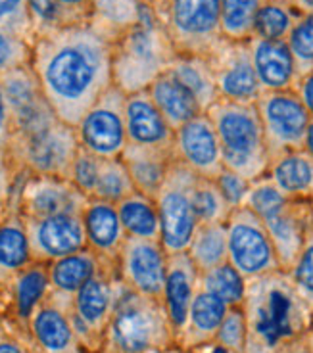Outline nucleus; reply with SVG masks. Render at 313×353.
Returning <instances> with one entry per match:
<instances>
[{"mask_svg":"<svg viewBox=\"0 0 313 353\" xmlns=\"http://www.w3.org/2000/svg\"><path fill=\"white\" fill-rule=\"evenodd\" d=\"M296 353H312V352H310V347H304V350H298Z\"/></svg>","mask_w":313,"mask_h":353,"instance_id":"052dcab7","label":"nucleus"},{"mask_svg":"<svg viewBox=\"0 0 313 353\" xmlns=\"http://www.w3.org/2000/svg\"><path fill=\"white\" fill-rule=\"evenodd\" d=\"M261 2H287V4H292V0H261Z\"/></svg>","mask_w":313,"mask_h":353,"instance_id":"bf43d9fd","label":"nucleus"},{"mask_svg":"<svg viewBox=\"0 0 313 353\" xmlns=\"http://www.w3.org/2000/svg\"><path fill=\"white\" fill-rule=\"evenodd\" d=\"M31 332L43 353H77L73 327V296L52 290L29 319Z\"/></svg>","mask_w":313,"mask_h":353,"instance_id":"6ab92c4d","label":"nucleus"},{"mask_svg":"<svg viewBox=\"0 0 313 353\" xmlns=\"http://www.w3.org/2000/svg\"><path fill=\"white\" fill-rule=\"evenodd\" d=\"M206 114L219 137L225 168L248 181L267 175L271 158L256 102L248 104L219 98Z\"/></svg>","mask_w":313,"mask_h":353,"instance_id":"20e7f679","label":"nucleus"},{"mask_svg":"<svg viewBox=\"0 0 313 353\" xmlns=\"http://www.w3.org/2000/svg\"><path fill=\"white\" fill-rule=\"evenodd\" d=\"M217 186H219V190H221V194L225 196V200L227 203L231 205V208H241L246 202V196H248V190H250L252 181L248 179H244L239 173H234L231 169L225 168L219 175L214 179Z\"/></svg>","mask_w":313,"mask_h":353,"instance_id":"09e8293b","label":"nucleus"},{"mask_svg":"<svg viewBox=\"0 0 313 353\" xmlns=\"http://www.w3.org/2000/svg\"><path fill=\"white\" fill-rule=\"evenodd\" d=\"M165 71L171 73L175 79L183 83L196 97L204 112H208L210 106L219 100L217 87H215L214 71H212L208 56L177 54Z\"/></svg>","mask_w":313,"mask_h":353,"instance_id":"7c9ffc66","label":"nucleus"},{"mask_svg":"<svg viewBox=\"0 0 313 353\" xmlns=\"http://www.w3.org/2000/svg\"><path fill=\"white\" fill-rule=\"evenodd\" d=\"M33 43L0 29V73L31 65Z\"/></svg>","mask_w":313,"mask_h":353,"instance_id":"c03bdc74","label":"nucleus"},{"mask_svg":"<svg viewBox=\"0 0 313 353\" xmlns=\"http://www.w3.org/2000/svg\"><path fill=\"white\" fill-rule=\"evenodd\" d=\"M0 353H26V350L14 340H0Z\"/></svg>","mask_w":313,"mask_h":353,"instance_id":"864d4df0","label":"nucleus"},{"mask_svg":"<svg viewBox=\"0 0 313 353\" xmlns=\"http://www.w3.org/2000/svg\"><path fill=\"white\" fill-rule=\"evenodd\" d=\"M116 205L127 239L161 240L160 212L154 198L137 190Z\"/></svg>","mask_w":313,"mask_h":353,"instance_id":"2f4dec72","label":"nucleus"},{"mask_svg":"<svg viewBox=\"0 0 313 353\" xmlns=\"http://www.w3.org/2000/svg\"><path fill=\"white\" fill-rule=\"evenodd\" d=\"M298 12L292 4L287 2H261L260 10L254 21V37L267 39V41H287Z\"/></svg>","mask_w":313,"mask_h":353,"instance_id":"4c0bfd02","label":"nucleus"},{"mask_svg":"<svg viewBox=\"0 0 313 353\" xmlns=\"http://www.w3.org/2000/svg\"><path fill=\"white\" fill-rule=\"evenodd\" d=\"M144 2H154V0H144Z\"/></svg>","mask_w":313,"mask_h":353,"instance_id":"e2e57ef3","label":"nucleus"},{"mask_svg":"<svg viewBox=\"0 0 313 353\" xmlns=\"http://www.w3.org/2000/svg\"><path fill=\"white\" fill-rule=\"evenodd\" d=\"M0 85L12 119V137L33 132L58 119L46 102L31 65L0 73Z\"/></svg>","mask_w":313,"mask_h":353,"instance_id":"4468645a","label":"nucleus"},{"mask_svg":"<svg viewBox=\"0 0 313 353\" xmlns=\"http://www.w3.org/2000/svg\"><path fill=\"white\" fill-rule=\"evenodd\" d=\"M248 46L252 63L263 92L294 88L298 70L287 41H267L260 37H252Z\"/></svg>","mask_w":313,"mask_h":353,"instance_id":"5701e85b","label":"nucleus"},{"mask_svg":"<svg viewBox=\"0 0 313 353\" xmlns=\"http://www.w3.org/2000/svg\"><path fill=\"white\" fill-rule=\"evenodd\" d=\"M215 353H227V352H225L223 347H219V350H215Z\"/></svg>","mask_w":313,"mask_h":353,"instance_id":"680f3d73","label":"nucleus"},{"mask_svg":"<svg viewBox=\"0 0 313 353\" xmlns=\"http://www.w3.org/2000/svg\"><path fill=\"white\" fill-rule=\"evenodd\" d=\"M261 0H221V37L233 43H248Z\"/></svg>","mask_w":313,"mask_h":353,"instance_id":"c9c22d12","label":"nucleus"},{"mask_svg":"<svg viewBox=\"0 0 313 353\" xmlns=\"http://www.w3.org/2000/svg\"><path fill=\"white\" fill-rule=\"evenodd\" d=\"M256 108L265 134L269 158L275 159L287 152L304 148L312 115L305 110L294 88L261 92L256 100Z\"/></svg>","mask_w":313,"mask_h":353,"instance_id":"9b49d317","label":"nucleus"},{"mask_svg":"<svg viewBox=\"0 0 313 353\" xmlns=\"http://www.w3.org/2000/svg\"><path fill=\"white\" fill-rule=\"evenodd\" d=\"M6 200L0 196V223H2V219H4V215H6Z\"/></svg>","mask_w":313,"mask_h":353,"instance_id":"4d7b16f0","label":"nucleus"},{"mask_svg":"<svg viewBox=\"0 0 313 353\" xmlns=\"http://www.w3.org/2000/svg\"><path fill=\"white\" fill-rule=\"evenodd\" d=\"M58 2H60V6L63 8L72 26L89 21L92 0H58Z\"/></svg>","mask_w":313,"mask_h":353,"instance_id":"8fccbe9b","label":"nucleus"},{"mask_svg":"<svg viewBox=\"0 0 313 353\" xmlns=\"http://www.w3.org/2000/svg\"><path fill=\"white\" fill-rule=\"evenodd\" d=\"M148 92L173 131H177L181 125L190 121L192 117L204 114L196 97L168 71H163L160 77L154 81L148 87Z\"/></svg>","mask_w":313,"mask_h":353,"instance_id":"cd10ccee","label":"nucleus"},{"mask_svg":"<svg viewBox=\"0 0 313 353\" xmlns=\"http://www.w3.org/2000/svg\"><path fill=\"white\" fill-rule=\"evenodd\" d=\"M144 0H92L89 23L116 43L143 18Z\"/></svg>","mask_w":313,"mask_h":353,"instance_id":"c756f323","label":"nucleus"},{"mask_svg":"<svg viewBox=\"0 0 313 353\" xmlns=\"http://www.w3.org/2000/svg\"><path fill=\"white\" fill-rule=\"evenodd\" d=\"M302 150H304L307 156H312L313 158V117L312 121H310V127H307V132H305L304 148H302Z\"/></svg>","mask_w":313,"mask_h":353,"instance_id":"6e6d98bb","label":"nucleus"},{"mask_svg":"<svg viewBox=\"0 0 313 353\" xmlns=\"http://www.w3.org/2000/svg\"><path fill=\"white\" fill-rule=\"evenodd\" d=\"M171 154L173 159L204 179H215L225 169L219 137L206 112L192 117L175 131Z\"/></svg>","mask_w":313,"mask_h":353,"instance_id":"f3484780","label":"nucleus"},{"mask_svg":"<svg viewBox=\"0 0 313 353\" xmlns=\"http://www.w3.org/2000/svg\"><path fill=\"white\" fill-rule=\"evenodd\" d=\"M229 309L231 307L227 303L202 288L196 292L190 311H188L187 323L181 330H187L190 340H208L212 336H217V330L221 327Z\"/></svg>","mask_w":313,"mask_h":353,"instance_id":"72a5a7b5","label":"nucleus"},{"mask_svg":"<svg viewBox=\"0 0 313 353\" xmlns=\"http://www.w3.org/2000/svg\"><path fill=\"white\" fill-rule=\"evenodd\" d=\"M233 208L227 203L214 179L198 176L194 185V213L198 225L202 223H227Z\"/></svg>","mask_w":313,"mask_h":353,"instance_id":"ea45409f","label":"nucleus"},{"mask_svg":"<svg viewBox=\"0 0 313 353\" xmlns=\"http://www.w3.org/2000/svg\"><path fill=\"white\" fill-rule=\"evenodd\" d=\"M244 301L248 338L267 350L294 340L304 328V298L287 271L252 279Z\"/></svg>","mask_w":313,"mask_h":353,"instance_id":"f03ea898","label":"nucleus"},{"mask_svg":"<svg viewBox=\"0 0 313 353\" xmlns=\"http://www.w3.org/2000/svg\"><path fill=\"white\" fill-rule=\"evenodd\" d=\"M312 213H313V202H312Z\"/></svg>","mask_w":313,"mask_h":353,"instance_id":"0e129e2a","label":"nucleus"},{"mask_svg":"<svg viewBox=\"0 0 313 353\" xmlns=\"http://www.w3.org/2000/svg\"><path fill=\"white\" fill-rule=\"evenodd\" d=\"M288 48L294 58L298 77L313 70V12L300 14L287 39Z\"/></svg>","mask_w":313,"mask_h":353,"instance_id":"a19ab883","label":"nucleus"},{"mask_svg":"<svg viewBox=\"0 0 313 353\" xmlns=\"http://www.w3.org/2000/svg\"><path fill=\"white\" fill-rule=\"evenodd\" d=\"M29 263H33V256L26 221L18 205L8 200L6 215L0 223V281H14V276Z\"/></svg>","mask_w":313,"mask_h":353,"instance_id":"393cba45","label":"nucleus"},{"mask_svg":"<svg viewBox=\"0 0 313 353\" xmlns=\"http://www.w3.org/2000/svg\"><path fill=\"white\" fill-rule=\"evenodd\" d=\"M8 200L18 205L21 217L41 219L62 213H81L89 198L70 179L21 173V179L12 186Z\"/></svg>","mask_w":313,"mask_h":353,"instance_id":"ddd939ff","label":"nucleus"},{"mask_svg":"<svg viewBox=\"0 0 313 353\" xmlns=\"http://www.w3.org/2000/svg\"><path fill=\"white\" fill-rule=\"evenodd\" d=\"M50 292V276H48V263L33 261L14 276V296L16 307L21 319H31L39 303L45 300Z\"/></svg>","mask_w":313,"mask_h":353,"instance_id":"f704fd0d","label":"nucleus"},{"mask_svg":"<svg viewBox=\"0 0 313 353\" xmlns=\"http://www.w3.org/2000/svg\"><path fill=\"white\" fill-rule=\"evenodd\" d=\"M292 6H294L298 14H312L313 0H292Z\"/></svg>","mask_w":313,"mask_h":353,"instance_id":"5fc2aeb1","label":"nucleus"},{"mask_svg":"<svg viewBox=\"0 0 313 353\" xmlns=\"http://www.w3.org/2000/svg\"><path fill=\"white\" fill-rule=\"evenodd\" d=\"M307 347H310V352L313 353V332L310 334V340H307Z\"/></svg>","mask_w":313,"mask_h":353,"instance_id":"13d9d810","label":"nucleus"},{"mask_svg":"<svg viewBox=\"0 0 313 353\" xmlns=\"http://www.w3.org/2000/svg\"><path fill=\"white\" fill-rule=\"evenodd\" d=\"M200 273L227 261V227L225 223H202L187 250Z\"/></svg>","mask_w":313,"mask_h":353,"instance_id":"473e14b6","label":"nucleus"},{"mask_svg":"<svg viewBox=\"0 0 313 353\" xmlns=\"http://www.w3.org/2000/svg\"><path fill=\"white\" fill-rule=\"evenodd\" d=\"M10 141H12V119L10 110L4 98V90L0 85V152H8Z\"/></svg>","mask_w":313,"mask_h":353,"instance_id":"3c124183","label":"nucleus"},{"mask_svg":"<svg viewBox=\"0 0 313 353\" xmlns=\"http://www.w3.org/2000/svg\"><path fill=\"white\" fill-rule=\"evenodd\" d=\"M267 175L290 200L313 202V158L304 150L287 152L271 159Z\"/></svg>","mask_w":313,"mask_h":353,"instance_id":"bb28decb","label":"nucleus"},{"mask_svg":"<svg viewBox=\"0 0 313 353\" xmlns=\"http://www.w3.org/2000/svg\"><path fill=\"white\" fill-rule=\"evenodd\" d=\"M200 283L204 290L214 294L215 298H219L229 307H239L244 303L248 284L246 279L229 261L200 273Z\"/></svg>","mask_w":313,"mask_h":353,"instance_id":"e433bc0d","label":"nucleus"},{"mask_svg":"<svg viewBox=\"0 0 313 353\" xmlns=\"http://www.w3.org/2000/svg\"><path fill=\"white\" fill-rule=\"evenodd\" d=\"M27 8L35 39L72 26L58 0H27Z\"/></svg>","mask_w":313,"mask_h":353,"instance_id":"79ce46f5","label":"nucleus"},{"mask_svg":"<svg viewBox=\"0 0 313 353\" xmlns=\"http://www.w3.org/2000/svg\"><path fill=\"white\" fill-rule=\"evenodd\" d=\"M106 267H114V265L106 263L90 248H83L75 254L60 257V259L48 263L50 288L73 296L75 292L81 290L85 284L89 283L94 274H99Z\"/></svg>","mask_w":313,"mask_h":353,"instance_id":"c85d7f7f","label":"nucleus"},{"mask_svg":"<svg viewBox=\"0 0 313 353\" xmlns=\"http://www.w3.org/2000/svg\"><path fill=\"white\" fill-rule=\"evenodd\" d=\"M75 134L81 148L102 159H117L127 148L125 92L116 85L87 110L75 125Z\"/></svg>","mask_w":313,"mask_h":353,"instance_id":"f8f14e48","label":"nucleus"},{"mask_svg":"<svg viewBox=\"0 0 313 353\" xmlns=\"http://www.w3.org/2000/svg\"><path fill=\"white\" fill-rule=\"evenodd\" d=\"M170 325L160 300L127 290L119 296L108 325L110 345L116 353H148L168 340Z\"/></svg>","mask_w":313,"mask_h":353,"instance_id":"0eeeda50","label":"nucleus"},{"mask_svg":"<svg viewBox=\"0 0 313 353\" xmlns=\"http://www.w3.org/2000/svg\"><path fill=\"white\" fill-rule=\"evenodd\" d=\"M244 205L263 221L277 252L279 265L288 273L313 227L312 202L290 200L279 190L271 176L263 175L252 181Z\"/></svg>","mask_w":313,"mask_h":353,"instance_id":"39448f33","label":"nucleus"},{"mask_svg":"<svg viewBox=\"0 0 313 353\" xmlns=\"http://www.w3.org/2000/svg\"><path fill=\"white\" fill-rule=\"evenodd\" d=\"M227 227V261L246 279L283 271L263 221L250 208H234Z\"/></svg>","mask_w":313,"mask_h":353,"instance_id":"9d476101","label":"nucleus"},{"mask_svg":"<svg viewBox=\"0 0 313 353\" xmlns=\"http://www.w3.org/2000/svg\"><path fill=\"white\" fill-rule=\"evenodd\" d=\"M217 94L233 102H256L263 92L254 70L248 43L221 41L208 56Z\"/></svg>","mask_w":313,"mask_h":353,"instance_id":"2eb2a0df","label":"nucleus"},{"mask_svg":"<svg viewBox=\"0 0 313 353\" xmlns=\"http://www.w3.org/2000/svg\"><path fill=\"white\" fill-rule=\"evenodd\" d=\"M112 46L114 43L89 21L33 41L31 70L60 121L75 127L114 85Z\"/></svg>","mask_w":313,"mask_h":353,"instance_id":"f257e3e1","label":"nucleus"},{"mask_svg":"<svg viewBox=\"0 0 313 353\" xmlns=\"http://www.w3.org/2000/svg\"><path fill=\"white\" fill-rule=\"evenodd\" d=\"M177 50L156 18L150 2L144 4L143 18L112 46L114 85L125 94L146 90L170 68Z\"/></svg>","mask_w":313,"mask_h":353,"instance_id":"7ed1b4c3","label":"nucleus"},{"mask_svg":"<svg viewBox=\"0 0 313 353\" xmlns=\"http://www.w3.org/2000/svg\"><path fill=\"white\" fill-rule=\"evenodd\" d=\"M116 267H106L94 274L81 290L73 294V327L77 338L89 340L99 336L110 325L112 313L121 294L116 292L112 274Z\"/></svg>","mask_w":313,"mask_h":353,"instance_id":"aec40b11","label":"nucleus"},{"mask_svg":"<svg viewBox=\"0 0 313 353\" xmlns=\"http://www.w3.org/2000/svg\"><path fill=\"white\" fill-rule=\"evenodd\" d=\"M294 90L296 94L300 97V100H302V104L305 106V110H307L310 115L313 117V70L298 77V81H296L294 85Z\"/></svg>","mask_w":313,"mask_h":353,"instance_id":"603ef678","label":"nucleus"},{"mask_svg":"<svg viewBox=\"0 0 313 353\" xmlns=\"http://www.w3.org/2000/svg\"><path fill=\"white\" fill-rule=\"evenodd\" d=\"M217 340L225 352H244L246 340H248V327H246V317L244 311L239 307H231L225 315L221 327L217 330Z\"/></svg>","mask_w":313,"mask_h":353,"instance_id":"de8ad7c7","label":"nucleus"},{"mask_svg":"<svg viewBox=\"0 0 313 353\" xmlns=\"http://www.w3.org/2000/svg\"><path fill=\"white\" fill-rule=\"evenodd\" d=\"M33 261L50 263L87 248L81 213H62L41 219H26Z\"/></svg>","mask_w":313,"mask_h":353,"instance_id":"a211bd4d","label":"nucleus"},{"mask_svg":"<svg viewBox=\"0 0 313 353\" xmlns=\"http://www.w3.org/2000/svg\"><path fill=\"white\" fill-rule=\"evenodd\" d=\"M125 127L129 144L171 152L175 131L154 104L148 88L125 94Z\"/></svg>","mask_w":313,"mask_h":353,"instance_id":"412c9836","label":"nucleus"},{"mask_svg":"<svg viewBox=\"0 0 313 353\" xmlns=\"http://www.w3.org/2000/svg\"><path fill=\"white\" fill-rule=\"evenodd\" d=\"M0 29L23 37L29 43L35 41L27 0H0Z\"/></svg>","mask_w":313,"mask_h":353,"instance_id":"a18cd8bd","label":"nucleus"},{"mask_svg":"<svg viewBox=\"0 0 313 353\" xmlns=\"http://www.w3.org/2000/svg\"><path fill=\"white\" fill-rule=\"evenodd\" d=\"M121 161L125 163L127 171L133 179L134 188L150 198H156L173 161V154L160 148L127 144L121 154Z\"/></svg>","mask_w":313,"mask_h":353,"instance_id":"a878e982","label":"nucleus"},{"mask_svg":"<svg viewBox=\"0 0 313 353\" xmlns=\"http://www.w3.org/2000/svg\"><path fill=\"white\" fill-rule=\"evenodd\" d=\"M77 150L75 127L56 119L33 132L14 134L8 156L18 173L68 179Z\"/></svg>","mask_w":313,"mask_h":353,"instance_id":"6e6552de","label":"nucleus"},{"mask_svg":"<svg viewBox=\"0 0 313 353\" xmlns=\"http://www.w3.org/2000/svg\"><path fill=\"white\" fill-rule=\"evenodd\" d=\"M168 256L170 254L161 240L127 239L119 254L117 269L129 290L163 300Z\"/></svg>","mask_w":313,"mask_h":353,"instance_id":"dca6fc26","label":"nucleus"},{"mask_svg":"<svg viewBox=\"0 0 313 353\" xmlns=\"http://www.w3.org/2000/svg\"><path fill=\"white\" fill-rule=\"evenodd\" d=\"M133 192H137V188H134L133 179L129 175V171H127L125 163L121 161V158L102 159L99 183H97L92 198H99V200H104V202L119 203Z\"/></svg>","mask_w":313,"mask_h":353,"instance_id":"58836bf2","label":"nucleus"},{"mask_svg":"<svg viewBox=\"0 0 313 353\" xmlns=\"http://www.w3.org/2000/svg\"><path fill=\"white\" fill-rule=\"evenodd\" d=\"M198 175L179 163L171 161L168 175L156 194V205L161 221V244L168 254L187 252L198 229L194 213V185Z\"/></svg>","mask_w":313,"mask_h":353,"instance_id":"1a4fd4ad","label":"nucleus"},{"mask_svg":"<svg viewBox=\"0 0 313 353\" xmlns=\"http://www.w3.org/2000/svg\"><path fill=\"white\" fill-rule=\"evenodd\" d=\"M100 168H102V158L90 154L85 148H81L75 154V159H73L72 169H70V181L73 185L79 188L83 194L87 198H92L94 194V188H97V183H99Z\"/></svg>","mask_w":313,"mask_h":353,"instance_id":"37998d69","label":"nucleus"},{"mask_svg":"<svg viewBox=\"0 0 313 353\" xmlns=\"http://www.w3.org/2000/svg\"><path fill=\"white\" fill-rule=\"evenodd\" d=\"M81 217L87 234V248L99 254L106 263L117 267L127 234L119 219L116 203L89 198L81 212Z\"/></svg>","mask_w":313,"mask_h":353,"instance_id":"4be33fe9","label":"nucleus"},{"mask_svg":"<svg viewBox=\"0 0 313 353\" xmlns=\"http://www.w3.org/2000/svg\"><path fill=\"white\" fill-rule=\"evenodd\" d=\"M288 274H290L298 294L304 298V301L313 305V227L307 232L304 248Z\"/></svg>","mask_w":313,"mask_h":353,"instance_id":"49530a36","label":"nucleus"},{"mask_svg":"<svg viewBox=\"0 0 313 353\" xmlns=\"http://www.w3.org/2000/svg\"><path fill=\"white\" fill-rule=\"evenodd\" d=\"M198 279H200V271L194 267L187 252L168 256L163 305L168 311L171 327L177 330H181L187 323L188 311H190L192 300L196 296Z\"/></svg>","mask_w":313,"mask_h":353,"instance_id":"b1692460","label":"nucleus"},{"mask_svg":"<svg viewBox=\"0 0 313 353\" xmlns=\"http://www.w3.org/2000/svg\"><path fill=\"white\" fill-rule=\"evenodd\" d=\"M150 6L177 54L210 56L223 41L221 0H154Z\"/></svg>","mask_w":313,"mask_h":353,"instance_id":"423d86ee","label":"nucleus"}]
</instances>
